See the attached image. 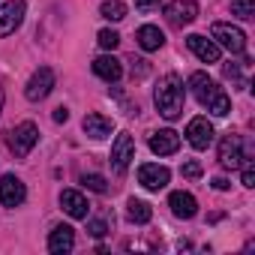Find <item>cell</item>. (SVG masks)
I'll return each instance as SVG.
<instances>
[{"label": "cell", "mask_w": 255, "mask_h": 255, "mask_svg": "<svg viewBox=\"0 0 255 255\" xmlns=\"http://www.w3.org/2000/svg\"><path fill=\"white\" fill-rule=\"evenodd\" d=\"M0 111H3V87H0Z\"/></svg>", "instance_id": "cell-32"}, {"label": "cell", "mask_w": 255, "mask_h": 255, "mask_svg": "<svg viewBox=\"0 0 255 255\" xmlns=\"http://www.w3.org/2000/svg\"><path fill=\"white\" fill-rule=\"evenodd\" d=\"M168 180H171V171H168L165 165L147 162V165H141V168H138V183H141L144 189L159 192V189H165V186H168Z\"/></svg>", "instance_id": "cell-11"}, {"label": "cell", "mask_w": 255, "mask_h": 255, "mask_svg": "<svg viewBox=\"0 0 255 255\" xmlns=\"http://www.w3.org/2000/svg\"><path fill=\"white\" fill-rule=\"evenodd\" d=\"M81 129H84L90 138L102 141V138H108V135H111L114 123H111V117H105V114H87V117L81 120Z\"/></svg>", "instance_id": "cell-17"}, {"label": "cell", "mask_w": 255, "mask_h": 255, "mask_svg": "<svg viewBox=\"0 0 255 255\" xmlns=\"http://www.w3.org/2000/svg\"><path fill=\"white\" fill-rule=\"evenodd\" d=\"M99 15L108 18V21H123L126 18V3H120V0H105L99 6Z\"/></svg>", "instance_id": "cell-22"}, {"label": "cell", "mask_w": 255, "mask_h": 255, "mask_svg": "<svg viewBox=\"0 0 255 255\" xmlns=\"http://www.w3.org/2000/svg\"><path fill=\"white\" fill-rule=\"evenodd\" d=\"M60 207H63L72 219H87V210H90L87 198H84L78 189H63V192H60Z\"/></svg>", "instance_id": "cell-15"}, {"label": "cell", "mask_w": 255, "mask_h": 255, "mask_svg": "<svg viewBox=\"0 0 255 255\" xmlns=\"http://www.w3.org/2000/svg\"><path fill=\"white\" fill-rule=\"evenodd\" d=\"M24 198H27V189H24L21 177H15V174H3V177H0V204L18 207Z\"/></svg>", "instance_id": "cell-12"}, {"label": "cell", "mask_w": 255, "mask_h": 255, "mask_svg": "<svg viewBox=\"0 0 255 255\" xmlns=\"http://www.w3.org/2000/svg\"><path fill=\"white\" fill-rule=\"evenodd\" d=\"M180 174L189 177V180H198V177H201V162H195V159H192V162H183Z\"/></svg>", "instance_id": "cell-27"}, {"label": "cell", "mask_w": 255, "mask_h": 255, "mask_svg": "<svg viewBox=\"0 0 255 255\" xmlns=\"http://www.w3.org/2000/svg\"><path fill=\"white\" fill-rule=\"evenodd\" d=\"M219 162L225 168H240L243 162H252V147L240 135H228L219 144Z\"/></svg>", "instance_id": "cell-3"}, {"label": "cell", "mask_w": 255, "mask_h": 255, "mask_svg": "<svg viewBox=\"0 0 255 255\" xmlns=\"http://www.w3.org/2000/svg\"><path fill=\"white\" fill-rule=\"evenodd\" d=\"M132 159H135V141L123 132V135H117V141H114V147H111V168H114L117 174H123L126 168H129Z\"/></svg>", "instance_id": "cell-10"}, {"label": "cell", "mask_w": 255, "mask_h": 255, "mask_svg": "<svg viewBox=\"0 0 255 255\" xmlns=\"http://www.w3.org/2000/svg\"><path fill=\"white\" fill-rule=\"evenodd\" d=\"M81 183H84L90 192H105V177H102V174H84Z\"/></svg>", "instance_id": "cell-26"}, {"label": "cell", "mask_w": 255, "mask_h": 255, "mask_svg": "<svg viewBox=\"0 0 255 255\" xmlns=\"http://www.w3.org/2000/svg\"><path fill=\"white\" fill-rule=\"evenodd\" d=\"M231 15L237 18H252L255 15V0H231Z\"/></svg>", "instance_id": "cell-23"}, {"label": "cell", "mask_w": 255, "mask_h": 255, "mask_svg": "<svg viewBox=\"0 0 255 255\" xmlns=\"http://www.w3.org/2000/svg\"><path fill=\"white\" fill-rule=\"evenodd\" d=\"M162 0H135V6L138 9H153V6H159Z\"/></svg>", "instance_id": "cell-29"}, {"label": "cell", "mask_w": 255, "mask_h": 255, "mask_svg": "<svg viewBox=\"0 0 255 255\" xmlns=\"http://www.w3.org/2000/svg\"><path fill=\"white\" fill-rule=\"evenodd\" d=\"M93 72L102 78V81H117L120 75H123V66H120V60L114 57V54H102V57H96L93 60Z\"/></svg>", "instance_id": "cell-19"}, {"label": "cell", "mask_w": 255, "mask_h": 255, "mask_svg": "<svg viewBox=\"0 0 255 255\" xmlns=\"http://www.w3.org/2000/svg\"><path fill=\"white\" fill-rule=\"evenodd\" d=\"M186 45H189V51H192L201 63H219V45H216L213 39H204V36L192 33V36L186 39Z\"/></svg>", "instance_id": "cell-13"}, {"label": "cell", "mask_w": 255, "mask_h": 255, "mask_svg": "<svg viewBox=\"0 0 255 255\" xmlns=\"http://www.w3.org/2000/svg\"><path fill=\"white\" fill-rule=\"evenodd\" d=\"M168 207H171V213L180 216V219H192V216L198 213V201H195V195H189V192H171V195H168Z\"/></svg>", "instance_id": "cell-18"}, {"label": "cell", "mask_w": 255, "mask_h": 255, "mask_svg": "<svg viewBox=\"0 0 255 255\" xmlns=\"http://www.w3.org/2000/svg\"><path fill=\"white\" fill-rule=\"evenodd\" d=\"M150 150H153L156 156H171V153L180 150V135H177L174 129H159V132H153V138H150Z\"/></svg>", "instance_id": "cell-14"}, {"label": "cell", "mask_w": 255, "mask_h": 255, "mask_svg": "<svg viewBox=\"0 0 255 255\" xmlns=\"http://www.w3.org/2000/svg\"><path fill=\"white\" fill-rule=\"evenodd\" d=\"M189 90H192L195 99H198L201 105H207V111H213L216 117H225V114L231 111L228 93H225L213 78H207V72H192V75H189Z\"/></svg>", "instance_id": "cell-1"}, {"label": "cell", "mask_w": 255, "mask_h": 255, "mask_svg": "<svg viewBox=\"0 0 255 255\" xmlns=\"http://www.w3.org/2000/svg\"><path fill=\"white\" fill-rule=\"evenodd\" d=\"M96 42H99V48H105V51H114V48L120 45V36H117L114 30H99Z\"/></svg>", "instance_id": "cell-24"}, {"label": "cell", "mask_w": 255, "mask_h": 255, "mask_svg": "<svg viewBox=\"0 0 255 255\" xmlns=\"http://www.w3.org/2000/svg\"><path fill=\"white\" fill-rule=\"evenodd\" d=\"M54 120H57V123H66V120H69V111H66L63 105H60V108H54Z\"/></svg>", "instance_id": "cell-30"}, {"label": "cell", "mask_w": 255, "mask_h": 255, "mask_svg": "<svg viewBox=\"0 0 255 255\" xmlns=\"http://www.w3.org/2000/svg\"><path fill=\"white\" fill-rule=\"evenodd\" d=\"M138 45H141L144 51H159V48L165 45V33H162L156 24H144V27L138 30Z\"/></svg>", "instance_id": "cell-20"}, {"label": "cell", "mask_w": 255, "mask_h": 255, "mask_svg": "<svg viewBox=\"0 0 255 255\" xmlns=\"http://www.w3.org/2000/svg\"><path fill=\"white\" fill-rule=\"evenodd\" d=\"M198 18V3L195 0H171L165 6V21L171 27H186Z\"/></svg>", "instance_id": "cell-7"}, {"label": "cell", "mask_w": 255, "mask_h": 255, "mask_svg": "<svg viewBox=\"0 0 255 255\" xmlns=\"http://www.w3.org/2000/svg\"><path fill=\"white\" fill-rule=\"evenodd\" d=\"M36 141H39V129H36V123H30V120H24V123H18L15 129H12V138H9V150L18 156V159H24L33 147H36Z\"/></svg>", "instance_id": "cell-4"}, {"label": "cell", "mask_w": 255, "mask_h": 255, "mask_svg": "<svg viewBox=\"0 0 255 255\" xmlns=\"http://www.w3.org/2000/svg\"><path fill=\"white\" fill-rule=\"evenodd\" d=\"M51 87H54V72H51L48 66H42V69H36V72L30 75V81H27V87H24V96H27L30 102H39V99H45V96L51 93Z\"/></svg>", "instance_id": "cell-9"}, {"label": "cell", "mask_w": 255, "mask_h": 255, "mask_svg": "<svg viewBox=\"0 0 255 255\" xmlns=\"http://www.w3.org/2000/svg\"><path fill=\"white\" fill-rule=\"evenodd\" d=\"M210 36L216 39V45L228 48L231 54H240V51H246V33H243L240 27H234V24L216 21V24L210 27Z\"/></svg>", "instance_id": "cell-5"}, {"label": "cell", "mask_w": 255, "mask_h": 255, "mask_svg": "<svg viewBox=\"0 0 255 255\" xmlns=\"http://www.w3.org/2000/svg\"><path fill=\"white\" fill-rule=\"evenodd\" d=\"M213 189H219V192L228 189V180H225V177H216V180H213Z\"/></svg>", "instance_id": "cell-31"}, {"label": "cell", "mask_w": 255, "mask_h": 255, "mask_svg": "<svg viewBox=\"0 0 255 255\" xmlns=\"http://www.w3.org/2000/svg\"><path fill=\"white\" fill-rule=\"evenodd\" d=\"M186 141L195 147V150H207L213 144V126L207 117H192L189 126H186Z\"/></svg>", "instance_id": "cell-8"}, {"label": "cell", "mask_w": 255, "mask_h": 255, "mask_svg": "<svg viewBox=\"0 0 255 255\" xmlns=\"http://www.w3.org/2000/svg\"><path fill=\"white\" fill-rule=\"evenodd\" d=\"M126 216H129L132 222H138V225H144V222H150L153 210H150L147 201H141V198H129V204H126Z\"/></svg>", "instance_id": "cell-21"}, {"label": "cell", "mask_w": 255, "mask_h": 255, "mask_svg": "<svg viewBox=\"0 0 255 255\" xmlns=\"http://www.w3.org/2000/svg\"><path fill=\"white\" fill-rule=\"evenodd\" d=\"M240 168H243V171H240V180H243V186H249V189H252V186H255V171H252V162H243Z\"/></svg>", "instance_id": "cell-28"}, {"label": "cell", "mask_w": 255, "mask_h": 255, "mask_svg": "<svg viewBox=\"0 0 255 255\" xmlns=\"http://www.w3.org/2000/svg\"><path fill=\"white\" fill-rule=\"evenodd\" d=\"M108 225H111V216H99V219H90L87 222V231L93 237H102V234H108Z\"/></svg>", "instance_id": "cell-25"}, {"label": "cell", "mask_w": 255, "mask_h": 255, "mask_svg": "<svg viewBox=\"0 0 255 255\" xmlns=\"http://www.w3.org/2000/svg\"><path fill=\"white\" fill-rule=\"evenodd\" d=\"M183 96H186V87H183V81H180L177 75H165V78L159 81L156 93H153L159 114L168 117V120L180 117V111H183Z\"/></svg>", "instance_id": "cell-2"}, {"label": "cell", "mask_w": 255, "mask_h": 255, "mask_svg": "<svg viewBox=\"0 0 255 255\" xmlns=\"http://www.w3.org/2000/svg\"><path fill=\"white\" fill-rule=\"evenodd\" d=\"M24 12H27V3L24 0H9V3L0 6V39L15 33L24 21Z\"/></svg>", "instance_id": "cell-6"}, {"label": "cell", "mask_w": 255, "mask_h": 255, "mask_svg": "<svg viewBox=\"0 0 255 255\" xmlns=\"http://www.w3.org/2000/svg\"><path fill=\"white\" fill-rule=\"evenodd\" d=\"M72 246H75V231H72L69 225H54L51 234H48V252L63 255V252H69Z\"/></svg>", "instance_id": "cell-16"}]
</instances>
